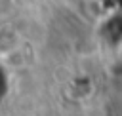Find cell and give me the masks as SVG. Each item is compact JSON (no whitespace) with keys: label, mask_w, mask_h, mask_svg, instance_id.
Returning a JSON list of instances; mask_svg holds the SVG:
<instances>
[{"label":"cell","mask_w":122,"mask_h":116,"mask_svg":"<svg viewBox=\"0 0 122 116\" xmlns=\"http://www.w3.org/2000/svg\"><path fill=\"white\" fill-rule=\"evenodd\" d=\"M10 36H11V34H10L8 30H2V32H0V53H8L10 49H13L15 40H10V42H8Z\"/></svg>","instance_id":"obj_1"},{"label":"cell","mask_w":122,"mask_h":116,"mask_svg":"<svg viewBox=\"0 0 122 116\" xmlns=\"http://www.w3.org/2000/svg\"><path fill=\"white\" fill-rule=\"evenodd\" d=\"M6 93H8V74H6V70L0 67V99H2Z\"/></svg>","instance_id":"obj_2"}]
</instances>
